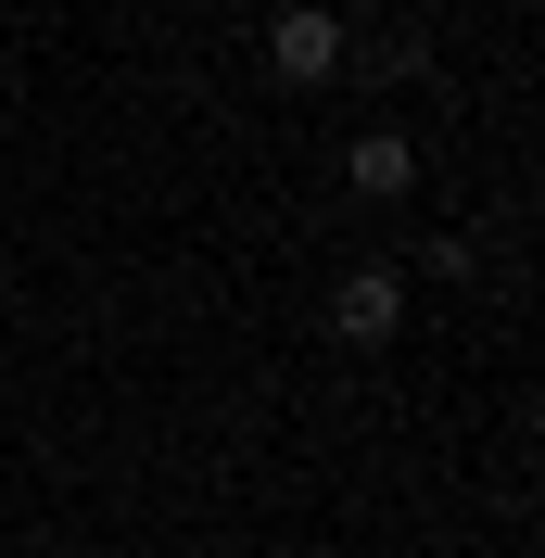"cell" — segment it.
Returning a JSON list of instances; mask_svg holds the SVG:
<instances>
[{
	"label": "cell",
	"mask_w": 545,
	"mask_h": 558,
	"mask_svg": "<svg viewBox=\"0 0 545 558\" xmlns=\"http://www.w3.org/2000/svg\"><path fill=\"white\" fill-rule=\"evenodd\" d=\"M407 330V279L393 267H342L330 279V343H393Z\"/></svg>",
	"instance_id": "obj_2"
},
{
	"label": "cell",
	"mask_w": 545,
	"mask_h": 558,
	"mask_svg": "<svg viewBox=\"0 0 545 558\" xmlns=\"http://www.w3.org/2000/svg\"><path fill=\"white\" fill-rule=\"evenodd\" d=\"M342 191H355V204H407V191H419V153H407V140H355V153H342Z\"/></svg>",
	"instance_id": "obj_3"
},
{
	"label": "cell",
	"mask_w": 545,
	"mask_h": 558,
	"mask_svg": "<svg viewBox=\"0 0 545 558\" xmlns=\"http://www.w3.org/2000/svg\"><path fill=\"white\" fill-rule=\"evenodd\" d=\"M342 38L355 26H342L330 0H279L267 13V76L279 89H317V76H342Z\"/></svg>",
	"instance_id": "obj_1"
}]
</instances>
